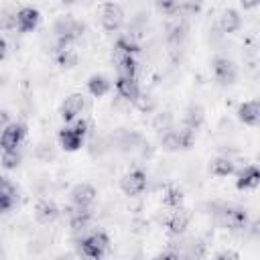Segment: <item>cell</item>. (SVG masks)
Returning <instances> with one entry per match:
<instances>
[{
    "label": "cell",
    "instance_id": "f35d334b",
    "mask_svg": "<svg viewBox=\"0 0 260 260\" xmlns=\"http://www.w3.org/2000/svg\"><path fill=\"white\" fill-rule=\"evenodd\" d=\"M6 53H8V45H6V41L0 37V61H4Z\"/></svg>",
    "mask_w": 260,
    "mask_h": 260
},
{
    "label": "cell",
    "instance_id": "f1b7e54d",
    "mask_svg": "<svg viewBox=\"0 0 260 260\" xmlns=\"http://www.w3.org/2000/svg\"><path fill=\"white\" fill-rule=\"evenodd\" d=\"M134 106H136L140 112H146V114H148V112H152V110L156 108V100H154L150 93H142V91H140V95H138V100L134 102Z\"/></svg>",
    "mask_w": 260,
    "mask_h": 260
},
{
    "label": "cell",
    "instance_id": "7a4b0ae2",
    "mask_svg": "<svg viewBox=\"0 0 260 260\" xmlns=\"http://www.w3.org/2000/svg\"><path fill=\"white\" fill-rule=\"evenodd\" d=\"M85 30V24L79 22L77 18H73L71 14H63L53 22V35L55 41H67L73 43L75 39H79Z\"/></svg>",
    "mask_w": 260,
    "mask_h": 260
},
{
    "label": "cell",
    "instance_id": "7c38bea8",
    "mask_svg": "<svg viewBox=\"0 0 260 260\" xmlns=\"http://www.w3.org/2000/svg\"><path fill=\"white\" fill-rule=\"evenodd\" d=\"M240 122H244L246 126H258L260 122V102L258 100H248V102H242L236 110Z\"/></svg>",
    "mask_w": 260,
    "mask_h": 260
},
{
    "label": "cell",
    "instance_id": "8fae6325",
    "mask_svg": "<svg viewBox=\"0 0 260 260\" xmlns=\"http://www.w3.org/2000/svg\"><path fill=\"white\" fill-rule=\"evenodd\" d=\"M39 20H41V14L32 6H22L20 10H16V30H20V32L35 30Z\"/></svg>",
    "mask_w": 260,
    "mask_h": 260
},
{
    "label": "cell",
    "instance_id": "4fadbf2b",
    "mask_svg": "<svg viewBox=\"0 0 260 260\" xmlns=\"http://www.w3.org/2000/svg\"><path fill=\"white\" fill-rule=\"evenodd\" d=\"M189 221H191V213L189 209H183V207H177L169 217H167V228L173 236H183L185 230L189 228Z\"/></svg>",
    "mask_w": 260,
    "mask_h": 260
},
{
    "label": "cell",
    "instance_id": "ba28073f",
    "mask_svg": "<svg viewBox=\"0 0 260 260\" xmlns=\"http://www.w3.org/2000/svg\"><path fill=\"white\" fill-rule=\"evenodd\" d=\"M213 75L221 85H232L238 75L234 61L228 57H215L213 59Z\"/></svg>",
    "mask_w": 260,
    "mask_h": 260
},
{
    "label": "cell",
    "instance_id": "e0dca14e",
    "mask_svg": "<svg viewBox=\"0 0 260 260\" xmlns=\"http://www.w3.org/2000/svg\"><path fill=\"white\" fill-rule=\"evenodd\" d=\"M260 183V171L258 167L254 165H248L244 167L240 173H238V179H236V187L240 191H246V189H256Z\"/></svg>",
    "mask_w": 260,
    "mask_h": 260
},
{
    "label": "cell",
    "instance_id": "d6986e66",
    "mask_svg": "<svg viewBox=\"0 0 260 260\" xmlns=\"http://www.w3.org/2000/svg\"><path fill=\"white\" fill-rule=\"evenodd\" d=\"M59 144H61L63 150H67V152H75V150L81 148V144H83V136H79L71 126H67V128H63V130L59 132Z\"/></svg>",
    "mask_w": 260,
    "mask_h": 260
},
{
    "label": "cell",
    "instance_id": "1f68e13d",
    "mask_svg": "<svg viewBox=\"0 0 260 260\" xmlns=\"http://www.w3.org/2000/svg\"><path fill=\"white\" fill-rule=\"evenodd\" d=\"M177 134H179V140H181V148H189L193 144V140H195V130H191L187 126L177 130Z\"/></svg>",
    "mask_w": 260,
    "mask_h": 260
},
{
    "label": "cell",
    "instance_id": "836d02e7",
    "mask_svg": "<svg viewBox=\"0 0 260 260\" xmlns=\"http://www.w3.org/2000/svg\"><path fill=\"white\" fill-rule=\"evenodd\" d=\"M215 260H240V256L234 250H221V252H217Z\"/></svg>",
    "mask_w": 260,
    "mask_h": 260
},
{
    "label": "cell",
    "instance_id": "e575fe53",
    "mask_svg": "<svg viewBox=\"0 0 260 260\" xmlns=\"http://www.w3.org/2000/svg\"><path fill=\"white\" fill-rule=\"evenodd\" d=\"M43 250H45V244H43V240H39V238L30 240V244H28V252H32V254H39V252H43Z\"/></svg>",
    "mask_w": 260,
    "mask_h": 260
},
{
    "label": "cell",
    "instance_id": "4dcf8cb0",
    "mask_svg": "<svg viewBox=\"0 0 260 260\" xmlns=\"http://www.w3.org/2000/svg\"><path fill=\"white\" fill-rule=\"evenodd\" d=\"M18 165H20V152L18 150H6V152H2V167L4 169L12 171Z\"/></svg>",
    "mask_w": 260,
    "mask_h": 260
},
{
    "label": "cell",
    "instance_id": "484cf974",
    "mask_svg": "<svg viewBox=\"0 0 260 260\" xmlns=\"http://www.w3.org/2000/svg\"><path fill=\"white\" fill-rule=\"evenodd\" d=\"M160 146H162V150H167V152H175V150H179V148H181V140H179L177 130L162 132V136H160Z\"/></svg>",
    "mask_w": 260,
    "mask_h": 260
},
{
    "label": "cell",
    "instance_id": "6da1fadb",
    "mask_svg": "<svg viewBox=\"0 0 260 260\" xmlns=\"http://www.w3.org/2000/svg\"><path fill=\"white\" fill-rule=\"evenodd\" d=\"M110 248V238L104 232H91L77 240V250L83 258L89 260H102Z\"/></svg>",
    "mask_w": 260,
    "mask_h": 260
},
{
    "label": "cell",
    "instance_id": "52a82bcc",
    "mask_svg": "<svg viewBox=\"0 0 260 260\" xmlns=\"http://www.w3.org/2000/svg\"><path fill=\"white\" fill-rule=\"evenodd\" d=\"M69 197H71V205H77V207H91L95 197H98V191L93 185L89 183H77L73 185V189L69 191Z\"/></svg>",
    "mask_w": 260,
    "mask_h": 260
},
{
    "label": "cell",
    "instance_id": "603a6c76",
    "mask_svg": "<svg viewBox=\"0 0 260 260\" xmlns=\"http://www.w3.org/2000/svg\"><path fill=\"white\" fill-rule=\"evenodd\" d=\"M209 171L215 177H228V175H232L236 171V165H234V160L230 156H217V158L211 160Z\"/></svg>",
    "mask_w": 260,
    "mask_h": 260
},
{
    "label": "cell",
    "instance_id": "3957f363",
    "mask_svg": "<svg viewBox=\"0 0 260 260\" xmlns=\"http://www.w3.org/2000/svg\"><path fill=\"white\" fill-rule=\"evenodd\" d=\"M144 144H146V140L138 132H132L126 128H118L110 140V146L118 148L120 152H140Z\"/></svg>",
    "mask_w": 260,
    "mask_h": 260
},
{
    "label": "cell",
    "instance_id": "f546056e",
    "mask_svg": "<svg viewBox=\"0 0 260 260\" xmlns=\"http://www.w3.org/2000/svg\"><path fill=\"white\" fill-rule=\"evenodd\" d=\"M16 28V12L12 10H0V32Z\"/></svg>",
    "mask_w": 260,
    "mask_h": 260
},
{
    "label": "cell",
    "instance_id": "277c9868",
    "mask_svg": "<svg viewBox=\"0 0 260 260\" xmlns=\"http://www.w3.org/2000/svg\"><path fill=\"white\" fill-rule=\"evenodd\" d=\"M26 136V126L22 122H10L2 132H0V148L2 152L6 150H18L20 142Z\"/></svg>",
    "mask_w": 260,
    "mask_h": 260
},
{
    "label": "cell",
    "instance_id": "83f0119b",
    "mask_svg": "<svg viewBox=\"0 0 260 260\" xmlns=\"http://www.w3.org/2000/svg\"><path fill=\"white\" fill-rule=\"evenodd\" d=\"M112 146H110V140L102 138V136H95L91 142H89V152L91 156H102L104 152H108Z\"/></svg>",
    "mask_w": 260,
    "mask_h": 260
},
{
    "label": "cell",
    "instance_id": "8992f818",
    "mask_svg": "<svg viewBox=\"0 0 260 260\" xmlns=\"http://www.w3.org/2000/svg\"><path fill=\"white\" fill-rule=\"evenodd\" d=\"M146 185H148L146 173L140 171V169H134V171L126 173V175L120 179V189H122L126 195H130V197L140 195V193L146 189Z\"/></svg>",
    "mask_w": 260,
    "mask_h": 260
},
{
    "label": "cell",
    "instance_id": "8d00e7d4",
    "mask_svg": "<svg viewBox=\"0 0 260 260\" xmlns=\"http://www.w3.org/2000/svg\"><path fill=\"white\" fill-rule=\"evenodd\" d=\"M8 124H10V116H8V112H6V110H0V132H2Z\"/></svg>",
    "mask_w": 260,
    "mask_h": 260
},
{
    "label": "cell",
    "instance_id": "d590c367",
    "mask_svg": "<svg viewBox=\"0 0 260 260\" xmlns=\"http://www.w3.org/2000/svg\"><path fill=\"white\" fill-rule=\"evenodd\" d=\"M12 205H14V199H10V197H4V195H0V213L8 211V209H10Z\"/></svg>",
    "mask_w": 260,
    "mask_h": 260
},
{
    "label": "cell",
    "instance_id": "4316f807",
    "mask_svg": "<svg viewBox=\"0 0 260 260\" xmlns=\"http://www.w3.org/2000/svg\"><path fill=\"white\" fill-rule=\"evenodd\" d=\"M162 201H165L167 207H173V209L181 207V203H183V193H181V189H177V187H167L165 193H162Z\"/></svg>",
    "mask_w": 260,
    "mask_h": 260
},
{
    "label": "cell",
    "instance_id": "2e32d148",
    "mask_svg": "<svg viewBox=\"0 0 260 260\" xmlns=\"http://www.w3.org/2000/svg\"><path fill=\"white\" fill-rule=\"evenodd\" d=\"M59 217V207L49 201V199H43L35 205V219L41 223V225H51L55 219Z\"/></svg>",
    "mask_w": 260,
    "mask_h": 260
},
{
    "label": "cell",
    "instance_id": "30bf717a",
    "mask_svg": "<svg viewBox=\"0 0 260 260\" xmlns=\"http://www.w3.org/2000/svg\"><path fill=\"white\" fill-rule=\"evenodd\" d=\"M83 108H85V98L81 93H71V95L65 98V102L61 106V118L65 122H73V120L79 118Z\"/></svg>",
    "mask_w": 260,
    "mask_h": 260
},
{
    "label": "cell",
    "instance_id": "5b68a950",
    "mask_svg": "<svg viewBox=\"0 0 260 260\" xmlns=\"http://www.w3.org/2000/svg\"><path fill=\"white\" fill-rule=\"evenodd\" d=\"M100 22L102 26L108 30V32H114L122 26L124 22V10L120 4H114V2H106L100 6Z\"/></svg>",
    "mask_w": 260,
    "mask_h": 260
},
{
    "label": "cell",
    "instance_id": "5bb4252c",
    "mask_svg": "<svg viewBox=\"0 0 260 260\" xmlns=\"http://www.w3.org/2000/svg\"><path fill=\"white\" fill-rule=\"evenodd\" d=\"M116 91H118V98H122L128 104H134L138 100V95H140V85H138L136 79L118 77L116 79Z\"/></svg>",
    "mask_w": 260,
    "mask_h": 260
},
{
    "label": "cell",
    "instance_id": "74e56055",
    "mask_svg": "<svg viewBox=\"0 0 260 260\" xmlns=\"http://www.w3.org/2000/svg\"><path fill=\"white\" fill-rule=\"evenodd\" d=\"M152 260H179V258H177V254H175V252L167 250V252L158 254V256H156V258H152Z\"/></svg>",
    "mask_w": 260,
    "mask_h": 260
},
{
    "label": "cell",
    "instance_id": "60d3db41",
    "mask_svg": "<svg viewBox=\"0 0 260 260\" xmlns=\"http://www.w3.org/2000/svg\"><path fill=\"white\" fill-rule=\"evenodd\" d=\"M4 83H6V77L0 73V87H4Z\"/></svg>",
    "mask_w": 260,
    "mask_h": 260
},
{
    "label": "cell",
    "instance_id": "ab89813d",
    "mask_svg": "<svg viewBox=\"0 0 260 260\" xmlns=\"http://www.w3.org/2000/svg\"><path fill=\"white\" fill-rule=\"evenodd\" d=\"M57 260H79L75 254H61V256H57Z\"/></svg>",
    "mask_w": 260,
    "mask_h": 260
},
{
    "label": "cell",
    "instance_id": "7402d4cb",
    "mask_svg": "<svg viewBox=\"0 0 260 260\" xmlns=\"http://www.w3.org/2000/svg\"><path fill=\"white\" fill-rule=\"evenodd\" d=\"M203 120H205V112H203V108H201L199 104H191V106L185 110L183 126H187V128H191V130L197 132V128L203 124Z\"/></svg>",
    "mask_w": 260,
    "mask_h": 260
},
{
    "label": "cell",
    "instance_id": "ffe728a7",
    "mask_svg": "<svg viewBox=\"0 0 260 260\" xmlns=\"http://www.w3.org/2000/svg\"><path fill=\"white\" fill-rule=\"evenodd\" d=\"M114 65H116V73H118V77H130V79H136L138 63H136L134 55L120 57V59L114 61Z\"/></svg>",
    "mask_w": 260,
    "mask_h": 260
},
{
    "label": "cell",
    "instance_id": "9c48e42d",
    "mask_svg": "<svg viewBox=\"0 0 260 260\" xmlns=\"http://www.w3.org/2000/svg\"><path fill=\"white\" fill-rule=\"evenodd\" d=\"M187 32H189V24L185 18H173L169 24H167V41L173 49H179L183 45V41L187 39Z\"/></svg>",
    "mask_w": 260,
    "mask_h": 260
},
{
    "label": "cell",
    "instance_id": "44dd1931",
    "mask_svg": "<svg viewBox=\"0 0 260 260\" xmlns=\"http://www.w3.org/2000/svg\"><path fill=\"white\" fill-rule=\"evenodd\" d=\"M110 87H112V83H110V79H108L106 75L95 73V75H91V77L87 79V91H89L93 98H104V95L110 91Z\"/></svg>",
    "mask_w": 260,
    "mask_h": 260
},
{
    "label": "cell",
    "instance_id": "cb8c5ba5",
    "mask_svg": "<svg viewBox=\"0 0 260 260\" xmlns=\"http://www.w3.org/2000/svg\"><path fill=\"white\" fill-rule=\"evenodd\" d=\"M152 128H154L156 132H169V130H173V114H171L169 110L154 114V118H152Z\"/></svg>",
    "mask_w": 260,
    "mask_h": 260
},
{
    "label": "cell",
    "instance_id": "d6a6232c",
    "mask_svg": "<svg viewBox=\"0 0 260 260\" xmlns=\"http://www.w3.org/2000/svg\"><path fill=\"white\" fill-rule=\"evenodd\" d=\"M0 195L10 197V199L16 201V187H14L6 177H2V175H0Z\"/></svg>",
    "mask_w": 260,
    "mask_h": 260
},
{
    "label": "cell",
    "instance_id": "ac0fdd59",
    "mask_svg": "<svg viewBox=\"0 0 260 260\" xmlns=\"http://www.w3.org/2000/svg\"><path fill=\"white\" fill-rule=\"evenodd\" d=\"M242 26V16L236 8H225L219 16V24L217 28L223 32V35H230V32H236L238 28Z\"/></svg>",
    "mask_w": 260,
    "mask_h": 260
},
{
    "label": "cell",
    "instance_id": "d4e9b609",
    "mask_svg": "<svg viewBox=\"0 0 260 260\" xmlns=\"http://www.w3.org/2000/svg\"><path fill=\"white\" fill-rule=\"evenodd\" d=\"M35 156H37L39 160H43V162H49V160H53V158L57 156V150H55L53 142L43 140V142H39V144L35 146Z\"/></svg>",
    "mask_w": 260,
    "mask_h": 260
},
{
    "label": "cell",
    "instance_id": "9a60e30c",
    "mask_svg": "<svg viewBox=\"0 0 260 260\" xmlns=\"http://www.w3.org/2000/svg\"><path fill=\"white\" fill-rule=\"evenodd\" d=\"M55 61L61 67H73L77 65V51L67 41H55Z\"/></svg>",
    "mask_w": 260,
    "mask_h": 260
}]
</instances>
